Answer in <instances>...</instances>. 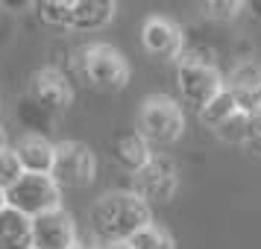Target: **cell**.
Returning <instances> with one entry per match:
<instances>
[{"label": "cell", "instance_id": "obj_26", "mask_svg": "<svg viewBox=\"0 0 261 249\" xmlns=\"http://www.w3.org/2000/svg\"><path fill=\"white\" fill-rule=\"evenodd\" d=\"M73 249H100V246H85V243H76Z\"/></svg>", "mask_w": 261, "mask_h": 249}, {"label": "cell", "instance_id": "obj_12", "mask_svg": "<svg viewBox=\"0 0 261 249\" xmlns=\"http://www.w3.org/2000/svg\"><path fill=\"white\" fill-rule=\"evenodd\" d=\"M112 158L135 176L141 167L150 164L153 150H150V141L144 138L141 132H126V135H120L118 141L112 144Z\"/></svg>", "mask_w": 261, "mask_h": 249}, {"label": "cell", "instance_id": "obj_16", "mask_svg": "<svg viewBox=\"0 0 261 249\" xmlns=\"http://www.w3.org/2000/svg\"><path fill=\"white\" fill-rule=\"evenodd\" d=\"M41 24L53 30H71L73 26V0H41L36 3Z\"/></svg>", "mask_w": 261, "mask_h": 249}, {"label": "cell", "instance_id": "obj_22", "mask_svg": "<svg viewBox=\"0 0 261 249\" xmlns=\"http://www.w3.org/2000/svg\"><path fill=\"white\" fill-rule=\"evenodd\" d=\"M249 147H255V150H261V108L255 112V115H249Z\"/></svg>", "mask_w": 261, "mask_h": 249}, {"label": "cell", "instance_id": "obj_3", "mask_svg": "<svg viewBox=\"0 0 261 249\" xmlns=\"http://www.w3.org/2000/svg\"><path fill=\"white\" fill-rule=\"evenodd\" d=\"M138 132L150 144H162V147L176 144L185 132V115H182L179 103L162 94L147 97L138 112Z\"/></svg>", "mask_w": 261, "mask_h": 249}, {"label": "cell", "instance_id": "obj_17", "mask_svg": "<svg viewBox=\"0 0 261 249\" xmlns=\"http://www.w3.org/2000/svg\"><path fill=\"white\" fill-rule=\"evenodd\" d=\"M235 112H238L235 97H232V91H229V88H223V91H220V94L214 97L212 103H208V106L200 112V120L205 123V126L217 129V126H220L223 120H229L232 115H235Z\"/></svg>", "mask_w": 261, "mask_h": 249}, {"label": "cell", "instance_id": "obj_2", "mask_svg": "<svg viewBox=\"0 0 261 249\" xmlns=\"http://www.w3.org/2000/svg\"><path fill=\"white\" fill-rule=\"evenodd\" d=\"M80 71L97 91H120L129 82V62L112 44H88L80 53Z\"/></svg>", "mask_w": 261, "mask_h": 249}, {"label": "cell", "instance_id": "obj_23", "mask_svg": "<svg viewBox=\"0 0 261 249\" xmlns=\"http://www.w3.org/2000/svg\"><path fill=\"white\" fill-rule=\"evenodd\" d=\"M3 150H9V147H6V129L0 126V153H3Z\"/></svg>", "mask_w": 261, "mask_h": 249}, {"label": "cell", "instance_id": "obj_13", "mask_svg": "<svg viewBox=\"0 0 261 249\" xmlns=\"http://www.w3.org/2000/svg\"><path fill=\"white\" fill-rule=\"evenodd\" d=\"M0 249H36L33 246V220L9 205L0 211Z\"/></svg>", "mask_w": 261, "mask_h": 249}, {"label": "cell", "instance_id": "obj_20", "mask_svg": "<svg viewBox=\"0 0 261 249\" xmlns=\"http://www.w3.org/2000/svg\"><path fill=\"white\" fill-rule=\"evenodd\" d=\"M21 176H24V167L18 161V153L15 150H3L0 153V188L9 190L12 185H18Z\"/></svg>", "mask_w": 261, "mask_h": 249}, {"label": "cell", "instance_id": "obj_18", "mask_svg": "<svg viewBox=\"0 0 261 249\" xmlns=\"http://www.w3.org/2000/svg\"><path fill=\"white\" fill-rule=\"evenodd\" d=\"M214 132H217V138L226 141V144H247L249 141V115L235 112L232 118L223 120Z\"/></svg>", "mask_w": 261, "mask_h": 249}, {"label": "cell", "instance_id": "obj_15", "mask_svg": "<svg viewBox=\"0 0 261 249\" xmlns=\"http://www.w3.org/2000/svg\"><path fill=\"white\" fill-rule=\"evenodd\" d=\"M226 88H229L232 97H235L238 112H244V115H255V112L261 108V73L244 68V71L235 73L232 85H226Z\"/></svg>", "mask_w": 261, "mask_h": 249}, {"label": "cell", "instance_id": "obj_8", "mask_svg": "<svg viewBox=\"0 0 261 249\" xmlns=\"http://www.w3.org/2000/svg\"><path fill=\"white\" fill-rule=\"evenodd\" d=\"M30 100H33L41 112L59 115V112H68V108H71L73 88H71V82L65 79L62 71H56V68H41V71H36L33 79H30Z\"/></svg>", "mask_w": 261, "mask_h": 249}, {"label": "cell", "instance_id": "obj_19", "mask_svg": "<svg viewBox=\"0 0 261 249\" xmlns=\"http://www.w3.org/2000/svg\"><path fill=\"white\" fill-rule=\"evenodd\" d=\"M132 249H176L173 246V237L167 235L165 229H159V226H144L138 235L129 240Z\"/></svg>", "mask_w": 261, "mask_h": 249}, {"label": "cell", "instance_id": "obj_1", "mask_svg": "<svg viewBox=\"0 0 261 249\" xmlns=\"http://www.w3.org/2000/svg\"><path fill=\"white\" fill-rule=\"evenodd\" d=\"M150 226V205L132 190H112L103 193L91 205V232L106 246L129 243L132 237Z\"/></svg>", "mask_w": 261, "mask_h": 249}, {"label": "cell", "instance_id": "obj_10", "mask_svg": "<svg viewBox=\"0 0 261 249\" xmlns=\"http://www.w3.org/2000/svg\"><path fill=\"white\" fill-rule=\"evenodd\" d=\"M76 240V223L65 208L47 211L33 220V246L36 249H73Z\"/></svg>", "mask_w": 261, "mask_h": 249}, {"label": "cell", "instance_id": "obj_9", "mask_svg": "<svg viewBox=\"0 0 261 249\" xmlns=\"http://www.w3.org/2000/svg\"><path fill=\"white\" fill-rule=\"evenodd\" d=\"M141 44L150 56L170 62V59H179L182 56L185 36H182V30H179L176 21H170L165 15H153L141 26Z\"/></svg>", "mask_w": 261, "mask_h": 249}, {"label": "cell", "instance_id": "obj_21", "mask_svg": "<svg viewBox=\"0 0 261 249\" xmlns=\"http://www.w3.org/2000/svg\"><path fill=\"white\" fill-rule=\"evenodd\" d=\"M244 9V3H238V0H212V3H205V12L217 18V21H232L238 18Z\"/></svg>", "mask_w": 261, "mask_h": 249}, {"label": "cell", "instance_id": "obj_25", "mask_svg": "<svg viewBox=\"0 0 261 249\" xmlns=\"http://www.w3.org/2000/svg\"><path fill=\"white\" fill-rule=\"evenodd\" d=\"M103 249H132L129 243H112V246H103Z\"/></svg>", "mask_w": 261, "mask_h": 249}, {"label": "cell", "instance_id": "obj_14", "mask_svg": "<svg viewBox=\"0 0 261 249\" xmlns=\"http://www.w3.org/2000/svg\"><path fill=\"white\" fill-rule=\"evenodd\" d=\"M115 3L112 0H73V26L71 30H103L115 18Z\"/></svg>", "mask_w": 261, "mask_h": 249}, {"label": "cell", "instance_id": "obj_24", "mask_svg": "<svg viewBox=\"0 0 261 249\" xmlns=\"http://www.w3.org/2000/svg\"><path fill=\"white\" fill-rule=\"evenodd\" d=\"M6 205H9V202H6V190L0 188V211H3V208H6Z\"/></svg>", "mask_w": 261, "mask_h": 249}, {"label": "cell", "instance_id": "obj_6", "mask_svg": "<svg viewBox=\"0 0 261 249\" xmlns=\"http://www.w3.org/2000/svg\"><path fill=\"white\" fill-rule=\"evenodd\" d=\"M97 173L94 153L80 141H62L56 144V164L53 179L59 188H85Z\"/></svg>", "mask_w": 261, "mask_h": 249}, {"label": "cell", "instance_id": "obj_7", "mask_svg": "<svg viewBox=\"0 0 261 249\" xmlns=\"http://www.w3.org/2000/svg\"><path fill=\"white\" fill-rule=\"evenodd\" d=\"M179 188V170L167 155H153L150 164L132 176V193H138L147 205L150 202H170Z\"/></svg>", "mask_w": 261, "mask_h": 249}, {"label": "cell", "instance_id": "obj_11", "mask_svg": "<svg viewBox=\"0 0 261 249\" xmlns=\"http://www.w3.org/2000/svg\"><path fill=\"white\" fill-rule=\"evenodd\" d=\"M12 150L18 153V161H21V167H24V173L53 176V164H56V144H50L44 135H24Z\"/></svg>", "mask_w": 261, "mask_h": 249}, {"label": "cell", "instance_id": "obj_5", "mask_svg": "<svg viewBox=\"0 0 261 249\" xmlns=\"http://www.w3.org/2000/svg\"><path fill=\"white\" fill-rule=\"evenodd\" d=\"M6 202H9V208L27 214L30 220H36L41 214L62 208V188L56 185L53 176L24 173L18 179V185H12L6 190Z\"/></svg>", "mask_w": 261, "mask_h": 249}, {"label": "cell", "instance_id": "obj_4", "mask_svg": "<svg viewBox=\"0 0 261 249\" xmlns=\"http://www.w3.org/2000/svg\"><path fill=\"white\" fill-rule=\"evenodd\" d=\"M176 88L185 103L202 112L226 88V82L212 62L200 59V56H185L176 68Z\"/></svg>", "mask_w": 261, "mask_h": 249}]
</instances>
